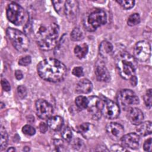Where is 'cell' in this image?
I'll list each match as a JSON object with an SVG mask.
<instances>
[{
	"label": "cell",
	"instance_id": "cell-26",
	"mask_svg": "<svg viewBox=\"0 0 152 152\" xmlns=\"http://www.w3.org/2000/svg\"><path fill=\"white\" fill-rule=\"evenodd\" d=\"M140 22V17L138 14L134 13L129 15L128 18L127 23L129 26H134L139 24Z\"/></svg>",
	"mask_w": 152,
	"mask_h": 152
},
{
	"label": "cell",
	"instance_id": "cell-33",
	"mask_svg": "<svg viewBox=\"0 0 152 152\" xmlns=\"http://www.w3.org/2000/svg\"><path fill=\"white\" fill-rule=\"evenodd\" d=\"M17 93L19 97L21 99L24 98L27 95V89L23 86H19L17 87Z\"/></svg>",
	"mask_w": 152,
	"mask_h": 152
},
{
	"label": "cell",
	"instance_id": "cell-12",
	"mask_svg": "<svg viewBox=\"0 0 152 152\" xmlns=\"http://www.w3.org/2000/svg\"><path fill=\"white\" fill-rule=\"evenodd\" d=\"M106 131L109 137L115 141L121 140L124 134V126L117 122H110L106 125Z\"/></svg>",
	"mask_w": 152,
	"mask_h": 152
},
{
	"label": "cell",
	"instance_id": "cell-15",
	"mask_svg": "<svg viewBox=\"0 0 152 152\" xmlns=\"http://www.w3.org/2000/svg\"><path fill=\"white\" fill-rule=\"evenodd\" d=\"M94 72L97 80L99 81L107 82L110 80V73L104 62L100 59L98 60L96 63Z\"/></svg>",
	"mask_w": 152,
	"mask_h": 152
},
{
	"label": "cell",
	"instance_id": "cell-18",
	"mask_svg": "<svg viewBox=\"0 0 152 152\" xmlns=\"http://www.w3.org/2000/svg\"><path fill=\"white\" fill-rule=\"evenodd\" d=\"M47 123L51 129L58 131L62 128L64 124V119L60 116H51L48 119Z\"/></svg>",
	"mask_w": 152,
	"mask_h": 152
},
{
	"label": "cell",
	"instance_id": "cell-5",
	"mask_svg": "<svg viewBox=\"0 0 152 152\" xmlns=\"http://www.w3.org/2000/svg\"><path fill=\"white\" fill-rule=\"evenodd\" d=\"M6 33L13 46L18 52H24L28 49L30 40L26 34L11 27L7 29Z\"/></svg>",
	"mask_w": 152,
	"mask_h": 152
},
{
	"label": "cell",
	"instance_id": "cell-16",
	"mask_svg": "<svg viewBox=\"0 0 152 152\" xmlns=\"http://www.w3.org/2000/svg\"><path fill=\"white\" fill-rule=\"evenodd\" d=\"M127 111L128 118L132 124L138 125L143 121L144 114L140 109L132 107L128 109Z\"/></svg>",
	"mask_w": 152,
	"mask_h": 152
},
{
	"label": "cell",
	"instance_id": "cell-14",
	"mask_svg": "<svg viewBox=\"0 0 152 152\" xmlns=\"http://www.w3.org/2000/svg\"><path fill=\"white\" fill-rule=\"evenodd\" d=\"M140 140V136L137 134L131 132L123 135L121 139V141L124 147L135 150L139 147Z\"/></svg>",
	"mask_w": 152,
	"mask_h": 152
},
{
	"label": "cell",
	"instance_id": "cell-41",
	"mask_svg": "<svg viewBox=\"0 0 152 152\" xmlns=\"http://www.w3.org/2000/svg\"><path fill=\"white\" fill-rule=\"evenodd\" d=\"M15 76L17 80H20L23 78V72L20 70H17L15 72Z\"/></svg>",
	"mask_w": 152,
	"mask_h": 152
},
{
	"label": "cell",
	"instance_id": "cell-7",
	"mask_svg": "<svg viewBox=\"0 0 152 152\" xmlns=\"http://www.w3.org/2000/svg\"><path fill=\"white\" fill-rule=\"evenodd\" d=\"M6 14L8 20L16 26L21 25L25 17L24 10L16 2H11L8 5Z\"/></svg>",
	"mask_w": 152,
	"mask_h": 152
},
{
	"label": "cell",
	"instance_id": "cell-13",
	"mask_svg": "<svg viewBox=\"0 0 152 152\" xmlns=\"http://www.w3.org/2000/svg\"><path fill=\"white\" fill-rule=\"evenodd\" d=\"M78 12L79 7L78 3L77 1L68 0L65 1L64 6V14L69 21L74 22L77 20Z\"/></svg>",
	"mask_w": 152,
	"mask_h": 152
},
{
	"label": "cell",
	"instance_id": "cell-34",
	"mask_svg": "<svg viewBox=\"0 0 152 152\" xmlns=\"http://www.w3.org/2000/svg\"><path fill=\"white\" fill-rule=\"evenodd\" d=\"M72 73L74 75L77 77H80L83 75V69L81 66L74 67L72 71Z\"/></svg>",
	"mask_w": 152,
	"mask_h": 152
},
{
	"label": "cell",
	"instance_id": "cell-31",
	"mask_svg": "<svg viewBox=\"0 0 152 152\" xmlns=\"http://www.w3.org/2000/svg\"><path fill=\"white\" fill-rule=\"evenodd\" d=\"M22 131L24 134L29 136H32L36 133V130L34 128L30 125H24L22 128Z\"/></svg>",
	"mask_w": 152,
	"mask_h": 152
},
{
	"label": "cell",
	"instance_id": "cell-28",
	"mask_svg": "<svg viewBox=\"0 0 152 152\" xmlns=\"http://www.w3.org/2000/svg\"><path fill=\"white\" fill-rule=\"evenodd\" d=\"M62 138L68 142H70L72 139V132L71 129L66 126L62 131L61 133Z\"/></svg>",
	"mask_w": 152,
	"mask_h": 152
},
{
	"label": "cell",
	"instance_id": "cell-20",
	"mask_svg": "<svg viewBox=\"0 0 152 152\" xmlns=\"http://www.w3.org/2000/svg\"><path fill=\"white\" fill-rule=\"evenodd\" d=\"M113 49V45L110 42L107 40H104L100 43L99 46L100 55L102 57H106L112 52Z\"/></svg>",
	"mask_w": 152,
	"mask_h": 152
},
{
	"label": "cell",
	"instance_id": "cell-37",
	"mask_svg": "<svg viewBox=\"0 0 152 152\" xmlns=\"http://www.w3.org/2000/svg\"><path fill=\"white\" fill-rule=\"evenodd\" d=\"M1 86L4 90H5V91H9L11 89L10 84L6 79H2L1 80Z\"/></svg>",
	"mask_w": 152,
	"mask_h": 152
},
{
	"label": "cell",
	"instance_id": "cell-23",
	"mask_svg": "<svg viewBox=\"0 0 152 152\" xmlns=\"http://www.w3.org/2000/svg\"><path fill=\"white\" fill-rule=\"evenodd\" d=\"M75 103L77 106L80 109L83 110V109H87L88 103V98H87L85 96H79L76 97Z\"/></svg>",
	"mask_w": 152,
	"mask_h": 152
},
{
	"label": "cell",
	"instance_id": "cell-25",
	"mask_svg": "<svg viewBox=\"0 0 152 152\" xmlns=\"http://www.w3.org/2000/svg\"><path fill=\"white\" fill-rule=\"evenodd\" d=\"M84 37L83 31L78 28H74L71 33V39L73 41H80L83 39Z\"/></svg>",
	"mask_w": 152,
	"mask_h": 152
},
{
	"label": "cell",
	"instance_id": "cell-19",
	"mask_svg": "<svg viewBox=\"0 0 152 152\" xmlns=\"http://www.w3.org/2000/svg\"><path fill=\"white\" fill-rule=\"evenodd\" d=\"M152 125L150 121L142 122L139 125L137 128V134L140 136L145 137L150 135L151 133Z\"/></svg>",
	"mask_w": 152,
	"mask_h": 152
},
{
	"label": "cell",
	"instance_id": "cell-36",
	"mask_svg": "<svg viewBox=\"0 0 152 152\" xmlns=\"http://www.w3.org/2000/svg\"><path fill=\"white\" fill-rule=\"evenodd\" d=\"M151 142L152 140L151 138L147 139L145 141L144 144H143V148L146 151H151Z\"/></svg>",
	"mask_w": 152,
	"mask_h": 152
},
{
	"label": "cell",
	"instance_id": "cell-6",
	"mask_svg": "<svg viewBox=\"0 0 152 152\" xmlns=\"http://www.w3.org/2000/svg\"><path fill=\"white\" fill-rule=\"evenodd\" d=\"M117 102L119 107L124 110H128L130 107L138 104L140 100L133 91L129 89H124L118 94Z\"/></svg>",
	"mask_w": 152,
	"mask_h": 152
},
{
	"label": "cell",
	"instance_id": "cell-11",
	"mask_svg": "<svg viewBox=\"0 0 152 152\" xmlns=\"http://www.w3.org/2000/svg\"><path fill=\"white\" fill-rule=\"evenodd\" d=\"M36 112L39 118L42 119H46L52 116L53 109L52 105L47 101L39 99L36 102Z\"/></svg>",
	"mask_w": 152,
	"mask_h": 152
},
{
	"label": "cell",
	"instance_id": "cell-35",
	"mask_svg": "<svg viewBox=\"0 0 152 152\" xmlns=\"http://www.w3.org/2000/svg\"><path fill=\"white\" fill-rule=\"evenodd\" d=\"M84 144H83V142L81 140L79 139V138H77V139H75L73 142H72V147L75 149V150H78L80 149L81 147H82L83 146Z\"/></svg>",
	"mask_w": 152,
	"mask_h": 152
},
{
	"label": "cell",
	"instance_id": "cell-3",
	"mask_svg": "<svg viewBox=\"0 0 152 152\" xmlns=\"http://www.w3.org/2000/svg\"><path fill=\"white\" fill-rule=\"evenodd\" d=\"M137 61L127 52H120L116 58V66L120 76L129 80L135 75L137 67Z\"/></svg>",
	"mask_w": 152,
	"mask_h": 152
},
{
	"label": "cell",
	"instance_id": "cell-4",
	"mask_svg": "<svg viewBox=\"0 0 152 152\" xmlns=\"http://www.w3.org/2000/svg\"><path fill=\"white\" fill-rule=\"evenodd\" d=\"M107 15L104 11L101 9H95L87 14L84 20L83 24L88 31H94L98 27L106 24Z\"/></svg>",
	"mask_w": 152,
	"mask_h": 152
},
{
	"label": "cell",
	"instance_id": "cell-22",
	"mask_svg": "<svg viewBox=\"0 0 152 152\" xmlns=\"http://www.w3.org/2000/svg\"><path fill=\"white\" fill-rule=\"evenodd\" d=\"M94 126L87 122L83 123L78 126L79 132L85 137H90V134H91L92 131H93Z\"/></svg>",
	"mask_w": 152,
	"mask_h": 152
},
{
	"label": "cell",
	"instance_id": "cell-32",
	"mask_svg": "<svg viewBox=\"0 0 152 152\" xmlns=\"http://www.w3.org/2000/svg\"><path fill=\"white\" fill-rule=\"evenodd\" d=\"M31 62V58L30 56H26L20 58L18 61V64L21 66H27L30 64Z\"/></svg>",
	"mask_w": 152,
	"mask_h": 152
},
{
	"label": "cell",
	"instance_id": "cell-24",
	"mask_svg": "<svg viewBox=\"0 0 152 152\" xmlns=\"http://www.w3.org/2000/svg\"><path fill=\"white\" fill-rule=\"evenodd\" d=\"M0 132H1V140H0V149L1 151L5 149L7 145L8 144V134L7 132L2 125L1 126V129H0Z\"/></svg>",
	"mask_w": 152,
	"mask_h": 152
},
{
	"label": "cell",
	"instance_id": "cell-27",
	"mask_svg": "<svg viewBox=\"0 0 152 152\" xmlns=\"http://www.w3.org/2000/svg\"><path fill=\"white\" fill-rule=\"evenodd\" d=\"M65 2V1H52V3L53 4V6L56 11L59 15H62L64 14Z\"/></svg>",
	"mask_w": 152,
	"mask_h": 152
},
{
	"label": "cell",
	"instance_id": "cell-9",
	"mask_svg": "<svg viewBox=\"0 0 152 152\" xmlns=\"http://www.w3.org/2000/svg\"><path fill=\"white\" fill-rule=\"evenodd\" d=\"M88 103L87 109L91 113L93 119L97 120L102 115V111L103 108V99L97 96H91L88 98Z\"/></svg>",
	"mask_w": 152,
	"mask_h": 152
},
{
	"label": "cell",
	"instance_id": "cell-1",
	"mask_svg": "<svg viewBox=\"0 0 152 152\" xmlns=\"http://www.w3.org/2000/svg\"><path fill=\"white\" fill-rule=\"evenodd\" d=\"M36 43L43 50H50L57 44L59 28L53 21H45L36 24L34 27Z\"/></svg>",
	"mask_w": 152,
	"mask_h": 152
},
{
	"label": "cell",
	"instance_id": "cell-39",
	"mask_svg": "<svg viewBox=\"0 0 152 152\" xmlns=\"http://www.w3.org/2000/svg\"><path fill=\"white\" fill-rule=\"evenodd\" d=\"M48 124L46 125L45 123H44V122H41L40 124V125H39V130H40V131L41 132H42V133H45V132H46V131H47V130H48Z\"/></svg>",
	"mask_w": 152,
	"mask_h": 152
},
{
	"label": "cell",
	"instance_id": "cell-10",
	"mask_svg": "<svg viewBox=\"0 0 152 152\" xmlns=\"http://www.w3.org/2000/svg\"><path fill=\"white\" fill-rule=\"evenodd\" d=\"M103 102L102 115L109 119H115L117 118L120 114V107L118 104L107 99H104Z\"/></svg>",
	"mask_w": 152,
	"mask_h": 152
},
{
	"label": "cell",
	"instance_id": "cell-8",
	"mask_svg": "<svg viewBox=\"0 0 152 152\" xmlns=\"http://www.w3.org/2000/svg\"><path fill=\"white\" fill-rule=\"evenodd\" d=\"M151 46L148 42L145 40L138 42L134 48V57L137 61L145 62L150 57Z\"/></svg>",
	"mask_w": 152,
	"mask_h": 152
},
{
	"label": "cell",
	"instance_id": "cell-30",
	"mask_svg": "<svg viewBox=\"0 0 152 152\" xmlns=\"http://www.w3.org/2000/svg\"><path fill=\"white\" fill-rule=\"evenodd\" d=\"M151 99H152V93H151V89H148L145 95L144 96V100L145 106L150 109L151 107Z\"/></svg>",
	"mask_w": 152,
	"mask_h": 152
},
{
	"label": "cell",
	"instance_id": "cell-42",
	"mask_svg": "<svg viewBox=\"0 0 152 152\" xmlns=\"http://www.w3.org/2000/svg\"><path fill=\"white\" fill-rule=\"evenodd\" d=\"M15 150V148H14V147H10V148H8V149L7 150V151H14Z\"/></svg>",
	"mask_w": 152,
	"mask_h": 152
},
{
	"label": "cell",
	"instance_id": "cell-21",
	"mask_svg": "<svg viewBox=\"0 0 152 152\" xmlns=\"http://www.w3.org/2000/svg\"><path fill=\"white\" fill-rule=\"evenodd\" d=\"M88 51V46L86 43H81L77 45L74 50V54L78 59H83L86 57Z\"/></svg>",
	"mask_w": 152,
	"mask_h": 152
},
{
	"label": "cell",
	"instance_id": "cell-2",
	"mask_svg": "<svg viewBox=\"0 0 152 152\" xmlns=\"http://www.w3.org/2000/svg\"><path fill=\"white\" fill-rule=\"evenodd\" d=\"M39 77L44 80L56 83L62 81L66 74V67L61 61L54 58L40 61L37 67Z\"/></svg>",
	"mask_w": 152,
	"mask_h": 152
},
{
	"label": "cell",
	"instance_id": "cell-38",
	"mask_svg": "<svg viewBox=\"0 0 152 152\" xmlns=\"http://www.w3.org/2000/svg\"><path fill=\"white\" fill-rule=\"evenodd\" d=\"M111 150L114 151H126V149H125V147H124L122 145H120L118 144H115L111 147Z\"/></svg>",
	"mask_w": 152,
	"mask_h": 152
},
{
	"label": "cell",
	"instance_id": "cell-29",
	"mask_svg": "<svg viewBox=\"0 0 152 152\" xmlns=\"http://www.w3.org/2000/svg\"><path fill=\"white\" fill-rule=\"evenodd\" d=\"M116 2L118 3L125 10H129L132 8L135 4V1L133 0L116 1Z\"/></svg>",
	"mask_w": 152,
	"mask_h": 152
},
{
	"label": "cell",
	"instance_id": "cell-17",
	"mask_svg": "<svg viewBox=\"0 0 152 152\" xmlns=\"http://www.w3.org/2000/svg\"><path fill=\"white\" fill-rule=\"evenodd\" d=\"M92 89L93 84L87 78H83L77 83L75 92L78 94H88L91 91Z\"/></svg>",
	"mask_w": 152,
	"mask_h": 152
},
{
	"label": "cell",
	"instance_id": "cell-40",
	"mask_svg": "<svg viewBox=\"0 0 152 152\" xmlns=\"http://www.w3.org/2000/svg\"><path fill=\"white\" fill-rule=\"evenodd\" d=\"M129 80H130V83H131V84L132 86H135L137 84V77L135 76V75H133L132 77H131L129 79Z\"/></svg>",
	"mask_w": 152,
	"mask_h": 152
}]
</instances>
